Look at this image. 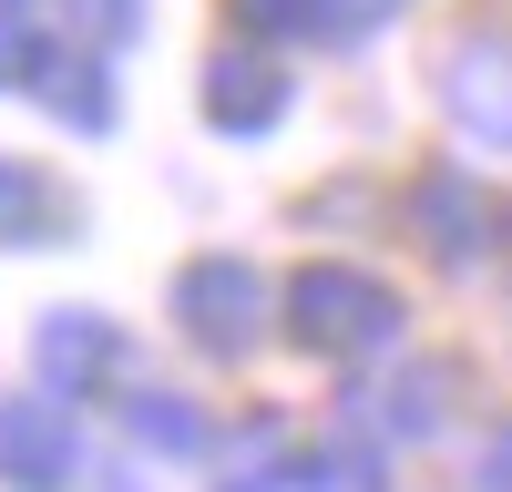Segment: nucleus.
I'll return each instance as SVG.
<instances>
[{"label": "nucleus", "mask_w": 512, "mask_h": 492, "mask_svg": "<svg viewBox=\"0 0 512 492\" xmlns=\"http://www.w3.org/2000/svg\"><path fill=\"white\" fill-rule=\"evenodd\" d=\"M482 492H512V431H502V441L482 451Z\"/></svg>", "instance_id": "obj_9"}, {"label": "nucleus", "mask_w": 512, "mask_h": 492, "mask_svg": "<svg viewBox=\"0 0 512 492\" xmlns=\"http://www.w3.org/2000/svg\"><path fill=\"white\" fill-rule=\"evenodd\" d=\"M441 103L472 144H512V31H472L441 52Z\"/></svg>", "instance_id": "obj_2"}, {"label": "nucleus", "mask_w": 512, "mask_h": 492, "mask_svg": "<svg viewBox=\"0 0 512 492\" xmlns=\"http://www.w3.org/2000/svg\"><path fill=\"white\" fill-rule=\"evenodd\" d=\"M308 482H318V492H390V482H379V451H359V421L308 462Z\"/></svg>", "instance_id": "obj_6"}, {"label": "nucleus", "mask_w": 512, "mask_h": 492, "mask_svg": "<svg viewBox=\"0 0 512 492\" xmlns=\"http://www.w3.org/2000/svg\"><path fill=\"white\" fill-rule=\"evenodd\" d=\"M205 103H216V123L256 134V123L287 103V72H267V62H216V72H205Z\"/></svg>", "instance_id": "obj_5"}, {"label": "nucleus", "mask_w": 512, "mask_h": 492, "mask_svg": "<svg viewBox=\"0 0 512 492\" xmlns=\"http://www.w3.org/2000/svg\"><path fill=\"white\" fill-rule=\"evenodd\" d=\"M410 216H420V246H431L441 267H482V257H492V236H502L492 195H482L472 175H420Z\"/></svg>", "instance_id": "obj_3"}, {"label": "nucleus", "mask_w": 512, "mask_h": 492, "mask_svg": "<svg viewBox=\"0 0 512 492\" xmlns=\"http://www.w3.org/2000/svg\"><path fill=\"white\" fill-rule=\"evenodd\" d=\"M287 328L308 349H338V359L349 349H390L400 339V298L379 277H359V267H308L287 287Z\"/></svg>", "instance_id": "obj_1"}, {"label": "nucleus", "mask_w": 512, "mask_h": 492, "mask_svg": "<svg viewBox=\"0 0 512 492\" xmlns=\"http://www.w3.org/2000/svg\"><path fill=\"white\" fill-rule=\"evenodd\" d=\"M185 308H195V339L246 349V339H256V308H267V287H256L236 257H216V267H195V277H185Z\"/></svg>", "instance_id": "obj_4"}, {"label": "nucleus", "mask_w": 512, "mask_h": 492, "mask_svg": "<svg viewBox=\"0 0 512 492\" xmlns=\"http://www.w3.org/2000/svg\"><path fill=\"white\" fill-rule=\"evenodd\" d=\"M369 11H390V0H369Z\"/></svg>", "instance_id": "obj_10"}, {"label": "nucleus", "mask_w": 512, "mask_h": 492, "mask_svg": "<svg viewBox=\"0 0 512 492\" xmlns=\"http://www.w3.org/2000/svg\"><path fill=\"white\" fill-rule=\"evenodd\" d=\"M431 400H441V369H410V380L390 390V431H431V421H441Z\"/></svg>", "instance_id": "obj_8"}, {"label": "nucleus", "mask_w": 512, "mask_h": 492, "mask_svg": "<svg viewBox=\"0 0 512 492\" xmlns=\"http://www.w3.org/2000/svg\"><path fill=\"white\" fill-rule=\"evenodd\" d=\"M236 21H256V31H328L338 11L328 0H236Z\"/></svg>", "instance_id": "obj_7"}]
</instances>
